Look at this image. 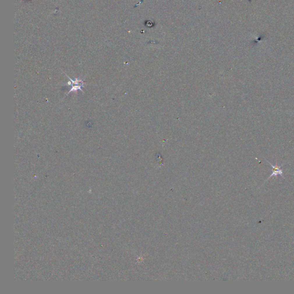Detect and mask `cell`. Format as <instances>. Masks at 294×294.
Instances as JSON below:
<instances>
[{
    "instance_id": "obj_2",
    "label": "cell",
    "mask_w": 294,
    "mask_h": 294,
    "mask_svg": "<svg viewBox=\"0 0 294 294\" xmlns=\"http://www.w3.org/2000/svg\"><path fill=\"white\" fill-rule=\"evenodd\" d=\"M269 164L271 166V167L273 168V171H272V174L271 175L270 177L272 176L273 175L274 176H276L277 175H280L282 176V174H283V169H281L280 168V167L279 166H274L272 164H271V163H270V162H268Z\"/></svg>"
},
{
    "instance_id": "obj_1",
    "label": "cell",
    "mask_w": 294,
    "mask_h": 294,
    "mask_svg": "<svg viewBox=\"0 0 294 294\" xmlns=\"http://www.w3.org/2000/svg\"><path fill=\"white\" fill-rule=\"evenodd\" d=\"M67 77L68 78V79L70 80V82H67L65 85L66 86H72V88H71V90L68 91V93H67V95H68L70 93L73 91V92H77V91L78 90H81L82 91V92H84V91L82 90V87H84V82L81 79H79V78H75V79H71L67 75Z\"/></svg>"
}]
</instances>
